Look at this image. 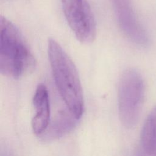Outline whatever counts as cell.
I'll list each match as a JSON object with an SVG mask.
<instances>
[{
    "mask_svg": "<svg viewBox=\"0 0 156 156\" xmlns=\"http://www.w3.org/2000/svg\"><path fill=\"white\" fill-rule=\"evenodd\" d=\"M48 52L58 91L69 112L78 120L83 114L84 102L77 68L66 52L53 39L48 41Z\"/></svg>",
    "mask_w": 156,
    "mask_h": 156,
    "instance_id": "1",
    "label": "cell"
},
{
    "mask_svg": "<svg viewBox=\"0 0 156 156\" xmlns=\"http://www.w3.org/2000/svg\"><path fill=\"white\" fill-rule=\"evenodd\" d=\"M36 61L18 28L4 16L0 17V72L18 79L30 74Z\"/></svg>",
    "mask_w": 156,
    "mask_h": 156,
    "instance_id": "2",
    "label": "cell"
},
{
    "mask_svg": "<svg viewBox=\"0 0 156 156\" xmlns=\"http://www.w3.org/2000/svg\"><path fill=\"white\" fill-rule=\"evenodd\" d=\"M144 94L143 79L135 69L126 70L119 80L118 90L119 118L127 129L137 124L142 108Z\"/></svg>",
    "mask_w": 156,
    "mask_h": 156,
    "instance_id": "3",
    "label": "cell"
},
{
    "mask_svg": "<svg viewBox=\"0 0 156 156\" xmlns=\"http://www.w3.org/2000/svg\"><path fill=\"white\" fill-rule=\"evenodd\" d=\"M66 20L80 42L92 43L96 35V23L87 0H61Z\"/></svg>",
    "mask_w": 156,
    "mask_h": 156,
    "instance_id": "4",
    "label": "cell"
},
{
    "mask_svg": "<svg viewBox=\"0 0 156 156\" xmlns=\"http://www.w3.org/2000/svg\"><path fill=\"white\" fill-rule=\"evenodd\" d=\"M35 113L32 119V128L37 135H41L50 122V102L48 89L44 84H39L32 99Z\"/></svg>",
    "mask_w": 156,
    "mask_h": 156,
    "instance_id": "5",
    "label": "cell"
},
{
    "mask_svg": "<svg viewBox=\"0 0 156 156\" xmlns=\"http://www.w3.org/2000/svg\"><path fill=\"white\" fill-rule=\"evenodd\" d=\"M141 142L145 152L149 156H156V106L147 116L143 125Z\"/></svg>",
    "mask_w": 156,
    "mask_h": 156,
    "instance_id": "6",
    "label": "cell"
},
{
    "mask_svg": "<svg viewBox=\"0 0 156 156\" xmlns=\"http://www.w3.org/2000/svg\"><path fill=\"white\" fill-rule=\"evenodd\" d=\"M75 120L77 119L71 113L69 115L66 112H60L52 121L51 126H49L43 134L48 138L62 136L74 126Z\"/></svg>",
    "mask_w": 156,
    "mask_h": 156,
    "instance_id": "7",
    "label": "cell"
}]
</instances>
